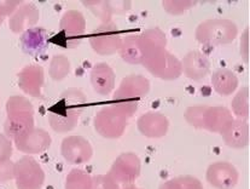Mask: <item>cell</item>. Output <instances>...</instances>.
<instances>
[{
  "mask_svg": "<svg viewBox=\"0 0 250 189\" xmlns=\"http://www.w3.org/2000/svg\"><path fill=\"white\" fill-rule=\"evenodd\" d=\"M22 2L20 0H0V17L11 16Z\"/></svg>",
  "mask_w": 250,
  "mask_h": 189,
  "instance_id": "d6a6232c",
  "label": "cell"
},
{
  "mask_svg": "<svg viewBox=\"0 0 250 189\" xmlns=\"http://www.w3.org/2000/svg\"><path fill=\"white\" fill-rule=\"evenodd\" d=\"M61 153L69 164L81 165L90 162L93 155V148L85 137L68 136L62 141Z\"/></svg>",
  "mask_w": 250,
  "mask_h": 189,
  "instance_id": "8fae6325",
  "label": "cell"
},
{
  "mask_svg": "<svg viewBox=\"0 0 250 189\" xmlns=\"http://www.w3.org/2000/svg\"><path fill=\"white\" fill-rule=\"evenodd\" d=\"M238 34V27L231 20H206L196 28L195 37L198 43L207 47H225L231 44Z\"/></svg>",
  "mask_w": 250,
  "mask_h": 189,
  "instance_id": "277c9868",
  "label": "cell"
},
{
  "mask_svg": "<svg viewBox=\"0 0 250 189\" xmlns=\"http://www.w3.org/2000/svg\"><path fill=\"white\" fill-rule=\"evenodd\" d=\"M119 52L125 62L129 65H142L143 51L140 47L139 35H128L124 38Z\"/></svg>",
  "mask_w": 250,
  "mask_h": 189,
  "instance_id": "d4e9b609",
  "label": "cell"
},
{
  "mask_svg": "<svg viewBox=\"0 0 250 189\" xmlns=\"http://www.w3.org/2000/svg\"><path fill=\"white\" fill-rule=\"evenodd\" d=\"M86 103L87 98L80 89L70 88L63 91L47 116L51 129L58 134L75 129Z\"/></svg>",
  "mask_w": 250,
  "mask_h": 189,
  "instance_id": "6da1fadb",
  "label": "cell"
},
{
  "mask_svg": "<svg viewBox=\"0 0 250 189\" xmlns=\"http://www.w3.org/2000/svg\"><path fill=\"white\" fill-rule=\"evenodd\" d=\"M177 181V189H205L201 181L193 176H180Z\"/></svg>",
  "mask_w": 250,
  "mask_h": 189,
  "instance_id": "1f68e13d",
  "label": "cell"
},
{
  "mask_svg": "<svg viewBox=\"0 0 250 189\" xmlns=\"http://www.w3.org/2000/svg\"><path fill=\"white\" fill-rule=\"evenodd\" d=\"M12 142L5 134H0V159H11Z\"/></svg>",
  "mask_w": 250,
  "mask_h": 189,
  "instance_id": "836d02e7",
  "label": "cell"
},
{
  "mask_svg": "<svg viewBox=\"0 0 250 189\" xmlns=\"http://www.w3.org/2000/svg\"><path fill=\"white\" fill-rule=\"evenodd\" d=\"M0 108H1V104H0Z\"/></svg>",
  "mask_w": 250,
  "mask_h": 189,
  "instance_id": "74e56055",
  "label": "cell"
},
{
  "mask_svg": "<svg viewBox=\"0 0 250 189\" xmlns=\"http://www.w3.org/2000/svg\"><path fill=\"white\" fill-rule=\"evenodd\" d=\"M48 47V33L42 27H33L21 35V48L25 55L38 57Z\"/></svg>",
  "mask_w": 250,
  "mask_h": 189,
  "instance_id": "ffe728a7",
  "label": "cell"
},
{
  "mask_svg": "<svg viewBox=\"0 0 250 189\" xmlns=\"http://www.w3.org/2000/svg\"><path fill=\"white\" fill-rule=\"evenodd\" d=\"M195 5L196 1H192V0H166V1H162L163 9L173 16H179Z\"/></svg>",
  "mask_w": 250,
  "mask_h": 189,
  "instance_id": "f1b7e54d",
  "label": "cell"
},
{
  "mask_svg": "<svg viewBox=\"0 0 250 189\" xmlns=\"http://www.w3.org/2000/svg\"><path fill=\"white\" fill-rule=\"evenodd\" d=\"M14 142L20 152L25 154H42L51 147L52 139L44 129L33 127L32 130L14 140Z\"/></svg>",
  "mask_w": 250,
  "mask_h": 189,
  "instance_id": "4fadbf2b",
  "label": "cell"
},
{
  "mask_svg": "<svg viewBox=\"0 0 250 189\" xmlns=\"http://www.w3.org/2000/svg\"><path fill=\"white\" fill-rule=\"evenodd\" d=\"M206 178L207 182L216 189H233L238 183L239 172L234 165L219 162L209 165Z\"/></svg>",
  "mask_w": 250,
  "mask_h": 189,
  "instance_id": "7c38bea8",
  "label": "cell"
},
{
  "mask_svg": "<svg viewBox=\"0 0 250 189\" xmlns=\"http://www.w3.org/2000/svg\"><path fill=\"white\" fill-rule=\"evenodd\" d=\"M142 65L156 78L162 80H175L183 74L182 61L167 48L152 51L143 60Z\"/></svg>",
  "mask_w": 250,
  "mask_h": 189,
  "instance_id": "8992f818",
  "label": "cell"
},
{
  "mask_svg": "<svg viewBox=\"0 0 250 189\" xmlns=\"http://www.w3.org/2000/svg\"><path fill=\"white\" fill-rule=\"evenodd\" d=\"M71 70V63L68 57L63 55H57L51 60L48 74L55 81H62L69 75Z\"/></svg>",
  "mask_w": 250,
  "mask_h": 189,
  "instance_id": "83f0119b",
  "label": "cell"
},
{
  "mask_svg": "<svg viewBox=\"0 0 250 189\" xmlns=\"http://www.w3.org/2000/svg\"><path fill=\"white\" fill-rule=\"evenodd\" d=\"M149 91V79L138 74H132L122 79L120 86L114 93L111 103L126 112L132 118L136 114L139 101L146 96Z\"/></svg>",
  "mask_w": 250,
  "mask_h": 189,
  "instance_id": "3957f363",
  "label": "cell"
},
{
  "mask_svg": "<svg viewBox=\"0 0 250 189\" xmlns=\"http://www.w3.org/2000/svg\"><path fill=\"white\" fill-rule=\"evenodd\" d=\"M232 120H233V116L226 107L206 106L205 113H203L202 130H207L214 134H221L231 124Z\"/></svg>",
  "mask_w": 250,
  "mask_h": 189,
  "instance_id": "44dd1931",
  "label": "cell"
},
{
  "mask_svg": "<svg viewBox=\"0 0 250 189\" xmlns=\"http://www.w3.org/2000/svg\"><path fill=\"white\" fill-rule=\"evenodd\" d=\"M83 4L102 21V24L111 21L113 15H121L131 9L129 1H109V0H87Z\"/></svg>",
  "mask_w": 250,
  "mask_h": 189,
  "instance_id": "e0dca14e",
  "label": "cell"
},
{
  "mask_svg": "<svg viewBox=\"0 0 250 189\" xmlns=\"http://www.w3.org/2000/svg\"><path fill=\"white\" fill-rule=\"evenodd\" d=\"M139 42L143 51V60H144L145 56L149 55L152 51L166 48L167 38L160 28H150L139 34Z\"/></svg>",
  "mask_w": 250,
  "mask_h": 189,
  "instance_id": "cb8c5ba5",
  "label": "cell"
},
{
  "mask_svg": "<svg viewBox=\"0 0 250 189\" xmlns=\"http://www.w3.org/2000/svg\"><path fill=\"white\" fill-rule=\"evenodd\" d=\"M86 30V20L83 12L69 10L60 21V34L63 44L68 48H75L81 44Z\"/></svg>",
  "mask_w": 250,
  "mask_h": 189,
  "instance_id": "9c48e42d",
  "label": "cell"
},
{
  "mask_svg": "<svg viewBox=\"0 0 250 189\" xmlns=\"http://www.w3.org/2000/svg\"><path fill=\"white\" fill-rule=\"evenodd\" d=\"M138 130L147 139H162L169 129V120L165 114L149 112L138 119Z\"/></svg>",
  "mask_w": 250,
  "mask_h": 189,
  "instance_id": "2e32d148",
  "label": "cell"
},
{
  "mask_svg": "<svg viewBox=\"0 0 250 189\" xmlns=\"http://www.w3.org/2000/svg\"><path fill=\"white\" fill-rule=\"evenodd\" d=\"M88 42L96 53L101 56H111L121 47V30L113 21L102 24L91 33Z\"/></svg>",
  "mask_w": 250,
  "mask_h": 189,
  "instance_id": "52a82bcc",
  "label": "cell"
},
{
  "mask_svg": "<svg viewBox=\"0 0 250 189\" xmlns=\"http://www.w3.org/2000/svg\"><path fill=\"white\" fill-rule=\"evenodd\" d=\"M14 180L17 189H42L45 172L34 158L25 155L15 163Z\"/></svg>",
  "mask_w": 250,
  "mask_h": 189,
  "instance_id": "ba28073f",
  "label": "cell"
},
{
  "mask_svg": "<svg viewBox=\"0 0 250 189\" xmlns=\"http://www.w3.org/2000/svg\"><path fill=\"white\" fill-rule=\"evenodd\" d=\"M183 73L191 80H202L210 71V61L200 51H190L182 60Z\"/></svg>",
  "mask_w": 250,
  "mask_h": 189,
  "instance_id": "d6986e66",
  "label": "cell"
},
{
  "mask_svg": "<svg viewBox=\"0 0 250 189\" xmlns=\"http://www.w3.org/2000/svg\"><path fill=\"white\" fill-rule=\"evenodd\" d=\"M91 189H122V187L106 173V175H98L92 177Z\"/></svg>",
  "mask_w": 250,
  "mask_h": 189,
  "instance_id": "f546056e",
  "label": "cell"
},
{
  "mask_svg": "<svg viewBox=\"0 0 250 189\" xmlns=\"http://www.w3.org/2000/svg\"><path fill=\"white\" fill-rule=\"evenodd\" d=\"M20 89L29 96L40 98L42 96V86L45 81V74L42 67L38 65H30L24 67L17 74Z\"/></svg>",
  "mask_w": 250,
  "mask_h": 189,
  "instance_id": "5bb4252c",
  "label": "cell"
},
{
  "mask_svg": "<svg viewBox=\"0 0 250 189\" xmlns=\"http://www.w3.org/2000/svg\"><path fill=\"white\" fill-rule=\"evenodd\" d=\"M232 113L237 117V119L247 120L249 117V88H242L231 102Z\"/></svg>",
  "mask_w": 250,
  "mask_h": 189,
  "instance_id": "4316f807",
  "label": "cell"
},
{
  "mask_svg": "<svg viewBox=\"0 0 250 189\" xmlns=\"http://www.w3.org/2000/svg\"><path fill=\"white\" fill-rule=\"evenodd\" d=\"M140 168L142 164L137 154L124 153L115 159L108 175L122 187V186L133 185L134 181L139 177Z\"/></svg>",
  "mask_w": 250,
  "mask_h": 189,
  "instance_id": "30bf717a",
  "label": "cell"
},
{
  "mask_svg": "<svg viewBox=\"0 0 250 189\" xmlns=\"http://www.w3.org/2000/svg\"><path fill=\"white\" fill-rule=\"evenodd\" d=\"M40 11L32 2H24L10 16L9 28L15 34H23L39 22Z\"/></svg>",
  "mask_w": 250,
  "mask_h": 189,
  "instance_id": "9a60e30c",
  "label": "cell"
},
{
  "mask_svg": "<svg viewBox=\"0 0 250 189\" xmlns=\"http://www.w3.org/2000/svg\"><path fill=\"white\" fill-rule=\"evenodd\" d=\"M238 78L228 68H219L211 75V85L220 96H229L238 88Z\"/></svg>",
  "mask_w": 250,
  "mask_h": 189,
  "instance_id": "603a6c76",
  "label": "cell"
},
{
  "mask_svg": "<svg viewBox=\"0 0 250 189\" xmlns=\"http://www.w3.org/2000/svg\"><path fill=\"white\" fill-rule=\"evenodd\" d=\"M129 118L131 117L126 112L111 103L103 107L96 114L93 126L97 134H99L104 139L116 140L125 134Z\"/></svg>",
  "mask_w": 250,
  "mask_h": 189,
  "instance_id": "5b68a950",
  "label": "cell"
},
{
  "mask_svg": "<svg viewBox=\"0 0 250 189\" xmlns=\"http://www.w3.org/2000/svg\"><path fill=\"white\" fill-rule=\"evenodd\" d=\"M241 56L243 57L244 62L248 63V56H249V29L247 28L244 30L243 35L241 39Z\"/></svg>",
  "mask_w": 250,
  "mask_h": 189,
  "instance_id": "e575fe53",
  "label": "cell"
},
{
  "mask_svg": "<svg viewBox=\"0 0 250 189\" xmlns=\"http://www.w3.org/2000/svg\"><path fill=\"white\" fill-rule=\"evenodd\" d=\"M15 163L11 159H0V183H6L14 180Z\"/></svg>",
  "mask_w": 250,
  "mask_h": 189,
  "instance_id": "4dcf8cb0",
  "label": "cell"
},
{
  "mask_svg": "<svg viewBox=\"0 0 250 189\" xmlns=\"http://www.w3.org/2000/svg\"><path fill=\"white\" fill-rule=\"evenodd\" d=\"M122 189H140L136 187L134 185H127V186H122Z\"/></svg>",
  "mask_w": 250,
  "mask_h": 189,
  "instance_id": "d590c367",
  "label": "cell"
},
{
  "mask_svg": "<svg viewBox=\"0 0 250 189\" xmlns=\"http://www.w3.org/2000/svg\"><path fill=\"white\" fill-rule=\"evenodd\" d=\"M220 135L229 148L243 149L249 143V125L247 120L233 119Z\"/></svg>",
  "mask_w": 250,
  "mask_h": 189,
  "instance_id": "7402d4cb",
  "label": "cell"
},
{
  "mask_svg": "<svg viewBox=\"0 0 250 189\" xmlns=\"http://www.w3.org/2000/svg\"><path fill=\"white\" fill-rule=\"evenodd\" d=\"M90 80L92 88L97 94L101 96H108L114 91L116 76L110 66L105 62H101L92 67Z\"/></svg>",
  "mask_w": 250,
  "mask_h": 189,
  "instance_id": "ac0fdd59",
  "label": "cell"
},
{
  "mask_svg": "<svg viewBox=\"0 0 250 189\" xmlns=\"http://www.w3.org/2000/svg\"><path fill=\"white\" fill-rule=\"evenodd\" d=\"M2 22H4V19H1V17H0V27H1Z\"/></svg>",
  "mask_w": 250,
  "mask_h": 189,
  "instance_id": "8d00e7d4",
  "label": "cell"
},
{
  "mask_svg": "<svg viewBox=\"0 0 250 189\" xmlns=\"http://www.w3.org/2000/svg\"><path fill=\"white\" fill-rule=\"evenodd\" d=\"M92 176L80 168H73L65 178L64 189H91Z\"/></svg>",
  "mask_w": 250,
  "mask_h": 189,
  "instance_id": "484cf974",
  "label": "cell"
},
{
  "mask_svg": "<svg viewBox=\"0 0 250 189\" xmlns=\"http://www.w3.org/2000/svg\"><path fill=\"white\" fill-rule=\"evenodd\" d=\"M34 127V107L23 96H11L6 102L4 132L11 141Z\"/></svg>",
  "mask_w": 250,
  "mask_h": 189,
  "instance_id": "7a4b0ae2",
  "label": "cell"
}]
</instances>
